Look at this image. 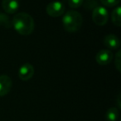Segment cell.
I'll return each mask as SVG.
<instances>
[{
    "label": "cell",
    "instance_id": "52a82bcc",
    "mask_svg": "<svg viewBox=\"0 0 121 121\" xmlns=\"http://www.w3.org/2000/svg\"><path fill=\"white\" fill-rule=\"evenodd\" d=\"M13 82L8 75H0V96H4L10 92Z\"/></svg>",
    "mask_w": 121,
    "mask_h": 121
},
{
    "label": "cell",
    "instance_id": "9a60e30c",
    "mask_svg": "<svg viewBox=\"0 0 121 121\" xmlns=\"http://www.w3.org/2000/svg\"><path fill=\"white\" fill-rule=\"evenodd\" d=\"M84 0H68V4L71 8H77L83 4Z\"/></svg>",
    "mask_w": 121,
    "mask_h": 121
},
{
    "label": "cell",
    "instance_id": "ba28073f",
    "mask_svg": "<svg viewBox=\"0 0 121 121\" xmlns=\"http://www.w3.org/2000/svg\"><path fill=\"white\" fill-rule=\"evenodd\" d=\"M103 43L105 47L110 49H116L120 47V40L117 35L114 34H109L105 35L103 40Z\"/></svg>",
    "mask_w": 121,
    "mask_h": 121
},
{
    "label": "cell",
    "instance_id": "8fae6325",
    "mask_svg": "<svg viewBox=\"0 0 121 121\" xmlns=\"http://www.w3.org/2000/svg\"><path fill=\"white\" fill-rule=\"evenodd\" d=\"M120 12L121 8L120 6H116V8L113 10L111 13V19L113 23L117 26H121V18H120Z\"/></svg>",
    "mask_w": 121,
    "mask_h": 121
},
{
    "label": "cell",
    "instance_id": "7a4b0ae2",
    "mask_svg": "<svg viewBox=\"0 0 121 121\" xmlns=\"http://www.w3.org/2000/svg\"><path fill=\"white\" fill-rule=\"evenodd\" d=\"M83 17L79 12L70 10L63 16L62 24L64 29L68 32H77L82 26Z\"/></svg>",
    "mask_w": 121,
    "mask_h": 121
},
{
    "label": "cell",
    "instance_id": "9c48e42d",
    "mask_svg": "<svg viewBox=\"0 0 121 121\" xmlns=\"http://www.w3.org/2000/svg\"><path fill=\"white\" fill-rule=\"evenodd\" d=\"M2 8L9 14H13L18 11L19 8V1L18 0H2Z\"/></svg>",
    "mask_w": 121,
    "mask_h": 121
},
{
    "label": "cell",
    "instance_id": "e0dca14e",
    "mask_svg": "<svg viewBox=\"0 0 121 121\" xmlns=\"http://www.w3.org/2000/svg\"><path fill=\"white\" fill-rule=\"evenodd\" d=\"M117 101H118V107L119 108H120L121 105H120V94L118 95V100H117Z\"/></svg>",
    "mask_w": 121,
    "mask_h": 121
},
{
    "label": "cell",
    "instance_id": "5bb4252c",
    "mask_svg": "<svg viewBox=\"0 0 121 121\" xmlns=\"http://www.w3.org/2000/svg\"><path fill=\"white\" fill-rule=\"evenodd\" d=\"M101 3L105 5V7H109V8H112V7H115L120 3V0H100Z\"/></svg>",
    "mask_w": 121,
    "mask_h": 121
},
{
    "label": "cell",
    "instance_id": "3957f363",
    "mask_svg": "<svg viewBox=\"0 0 121 121\" xmlns=\"http://www.w3.org/2000/svg\"><path fill=\"white\" fill-rule=\"evenodd\" d=\"M109 13L103 6H97L92 12V20L97 26H105L108 22Z\"/></svg>",
    "mask_w": 121,
    "mask_h": 121
},
{
    "label": "cell",
    "instance_id": "7c38bea8",
    "mask_svg": "<svg viewBox=\"0 0 121 121\" xmlns=\"http://www.w3.org/2000/svg\"><path fill=\"white\" fill-rule=\"evenodd\" d=\"M0 26H3L4 28H11L13 26L10 17L3 13H0Z\"/></svg>",
    "mask_w": 121,
    "mask_h": 121
},
{
    "label": "cell",
    "instance_id": "5b68a950",
    "mask_svg": "<svg viewBox=\"0 0 121 121\" xmlns=\"http://www.w3.org/2000/svg\"><path fill=\"white\" fill-rule=\"evenodd\" d=\"M114 58V54L110 49H101L95 55V60L100 65H107L110 64Z\"/></svg>",
    "mask_w": 121,
    "mask_h": 121
},
{
    "label": "cell",
    "instance_id": "8992f818",
    "mask_svg": "<svg viewBox=\"0 0 121 121\" xmlns=\"http://www.w3.org/2000/svg\"><path fill=\"white\" fill-rule=\"evenodd\" d=\"M34 68L29 63L23 64L18 70V77L22 81H28L34 75Z\"/></svg>",
    "mask_w": 121,
    "mask_h": 121
},
{
    "label": "cell",
    "instance_id": "6da1fadb",
    "mask_svg": "<svg viewBox=\"0 0 121 121\" xmlns=\"http://www.w3.org/2000/svg\"><path fill=\"white\" fill-rule=\"evenodd\" d=\"M12 25L18 33L28 35L32 33L35 28V22L32 17L27 13H18L13 17Z\"/></svg>",
    "mask_w": 121,
    "mask_h": 121
},
{
    "label": "cell",
    "instance_id": "277c9868",
    "mask_svg": "<svg viewBox=\"0 0 121 121\" xmlns=\"http://www.w3.org/2000/svg\"><path fill=\"white\" fill-rule=\"evenodd\" d=\"M66 7L61 1H53L48 3L46 8V12L49 16L52 17H59L64 14Z\"/></svg>",
    "mask_w": 121,
    "mask_h": 121
},
{
    "label": "cell",
    "instance_id": "30bf717a",
    "mask_svg": "<svg viewBox=\"0 0 121 121\" xmlns=\"http://www.w3.org/2000/svg\"><path fill=\"white\" fill-rule=\"evenodd\" d=\"M107 121H117L119 119V110L116 107H110L105 114Z\"/></svg>",
    "mask_w": 121,
    "mask_h": 121
},
{
    "label": "cell",
    "instance_id": "2e32d148",
    "mask_svg": "<svg viewBox=\"0 0 121 121\" xmlns=\"http://www.w3.org/2000/svg\"><path fill=\"white\" fill-rule=\"evenodd\" d=\"M97 6H98V3H97L96 0H86L85 2V7L86 8H88L89 9H91V8H93L94 9Z\"/></svg>",
    "mask_w": 121,
    "mask_h": 121
},
{
    "label": "cell",
    "instance_id": "4fadbf2b",
    "mask_svg": "<svg viewBox=\"0 0 121 121\" xmlns=\"http://www.w3.org/2000/svg\"><path fill=\"white\" fill-rule=\"evenodd\" d=\"M115 65L119 72H121V51L119 50L115 55Z\"/></svg>",
    "mask_w": 121,
    "mask_h": 121
}]
</instances>
